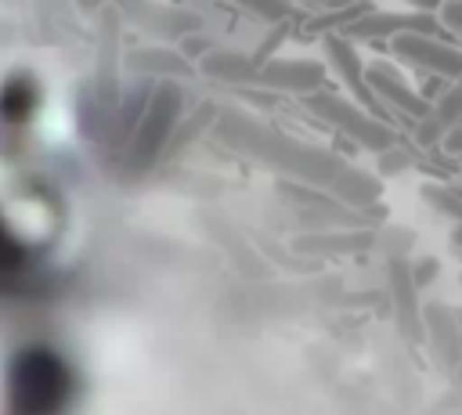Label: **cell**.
<instances>
[{
    "instance_id": "6da1fadb",
    "label": "cell",
    "mask_w": 462,
    "mask_h": 415,
    "mask_svg": "<svg viewBox=\"0 0 462 415\" xmlns=\"http://www.w3.org/2000/svg\"><path fill=\"white\" fill-rule=\"evenodd\" d=\"M393 54L404 58L408 65L422 69L426 76H440L448 83L462 79V47L451 43L448 36L433 32H404L393 40Z\"/></svg>"
},
{
    "instance_id": "7a4b0ae2",
    "label": "cell",
    "mask_w": 462,
    "mask_h": 415,
    "mask_svg": "<svg viewBox=\"0 0 462 415\" xmlns=\"http://www.w3.org/2000/svg\"><path fill=\"white\" fill-rule=\"evenodd\" d=\"M458 126H462V87H458V83H451V87L433 101L430 115H426V119H419L415 137H419V144H426V148L440 152V144L448 141V134H455Z\"/></svg>"
},
{
    "instance_id": "3957f363",
    "label": "cell",
    "mask_w": 462,
    "mask_h": 415,
    "mask_svg": "<svg viewBox=\"0 0 462 415\" xmlns=\"http://www.w3.org/2000/svg\"><path fill=\"white\" fill-rule=\"evenodd\" d=\"M368 83L390 101V105H397L401 112H408V115H415V123L419 119H426L430 115V108H433V101L426 97V94H419L397 69H390V65H372V72H368Z\"/></svg>"
},
{
    "instance_id": "277c9868",
    "label": "cell",
    "mask_w": 462,
    "mask_h": 415,
    "mask_svg": "<svg viewBox=\"0 0 462 415\" xmlns=\"http://www.w3.org/2000/svg\"><path fill=\"white\" fill-rule=\"evenodd\" d=\"M426 202L437 209V213H448L455 220H462V188H448V184H426L422 188Z\"/></svg>"
},
{
    "instance_id": "5b68a950",
    "label": "cell",
    "mask_w": 462,
    "mask_h": 415,
    "mask_svg": "<svg viewBox=\"0 0 462 415\" xmlns=\"http://www.w3.org/2000/svg\"><path fill=\"white\" fill-rule=\"evenodd\" d=\"M437 22H440L444 36L462 47V0H448V4L437 11Z\"/></svg>"
},
{
    "instance_id": "8992f818",
    "label": "cell",
    "mask_w": 462,
    "mask_h": 415,
    "mask_svg": "<svg viewBox=\"0 0 462 415\" xmlns=\"http://www.w3.org/2000/svg\"><path fill=\"white\" fill-rule=\"evenodd\" d=\"M440 155H448V159H462V126H458L455 134H448V141L440 144Z\"/></svg>"
},
{
    "instance_id": "52a82bcc",
    "label": "cell",
    "mask_w": 462,
    "mask_h": 415,
    "mask_svg": "<svg viewBox=\"0 0 462 415\" xmlns=\"http://www.w3.org/2000/svg\"><path fill=\"white\" fill-rule=\"evenodd\" d=\"M408 4H415V7L422 11V14H437V11H440V7L448 4V0H408Z\"/></svg>"
},
{
    "instance_id": "ba28073f",
    "label": "cell",
    "mask_w": 462,
    "mask_h": 415,
    "mask_svg": "<svg viewBox=\"0 0 462 415\" xmlns=\"http://www.w3.org/2000/svg\"><path fill=\"white\" fill-rule=\"evenodd\" d=\"M458 87H462V79H458Z\"/></svg>"
}]
</instances>
